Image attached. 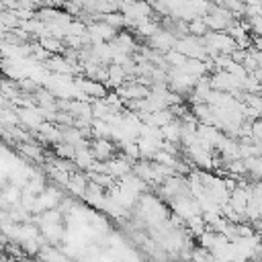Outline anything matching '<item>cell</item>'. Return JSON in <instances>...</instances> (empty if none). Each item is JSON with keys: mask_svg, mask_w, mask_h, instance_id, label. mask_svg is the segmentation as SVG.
<instances>
[{"mask_svg": "<svg viewBox=\"0 0 262 262\" xmlns=\"http://www.w3.org/2000/svg\"><path fill=\"white\" fill-rule=\"evenodd\" d=\"M80 88H82L86 94H92V96H104V88H102L98 82L82 80V82H80Z\"/></svg>", "mask_w": 262, "mask_h": 262, "instance_id": "cell-2", "label": "cell"}, {"mask_svg": "<svg viewBox=\"0 0 262 262\" xmlns=\"http://www.w3.org/2000/svg\"><path fill=\"white\" fill-rule=\"evenodd\" d=\"M94 147H96V149H94V156H96V158H106V156L111 154V149H113V147H111V143H108V141H104V139H100Z\"/></svg>", "mask_w": 262, "mask_h": 262, "instance_id": "cell-3", "label": "cell"}, {"mask_svg": "<svg viewBox=\"0 0 262 262\" xmlns=\"http://www.w3.org/2000/svg\"><path fill=\"white\" fill-rule=\"evenodd\" d=\"M188 33H192L196 37H205L209 33V27H207L205 18L203 16H194L192 20H188Z\"/></svg>", "mask_w": 262, "mask_h": 262, "instance_id": "cell-1", "label": "cell"}]
</instances>
